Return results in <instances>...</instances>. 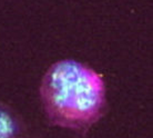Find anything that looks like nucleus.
Instances as JSON below:
<instances>
[{"label": "nucleus", "instance_id": "1", "mask_svg": "<svg viewBox=\"0 0 153 138\" xmlns=\"http://www.w3.org/2000/svg\"><path fill=\"white\" fill-rule=\"evenodd\" d=\"M39 95L52 126L85 131L107 111V88L102 75L74 59L58 60L47 69Z\"/></svg>", "mask_w": 153, "mask_h": 138}, {"label": "nucleus", "instance_id": "2", "mask_svg": "<svg viewBox=\"0 0 153 138\" xmlns=\"http://www.w3.org/2000/svg\"><path fill=\"white\" fill-rule=\"evenodd\" d=\"M22 125L15 112L0 104V138H21Z\"/></svg>", "mask_w": 153, "mask_h": 138}]
</instances>
